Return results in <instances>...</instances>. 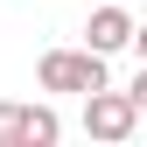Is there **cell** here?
<instances>
[{
    "label": "cell",
    "mask_w": 147,
    "mask_h": 147,
    "mask_svg": "<svg viewBox=\"0 0 147 147\" xmlns=\"http://www.w3.org/2000/svg\"><path fill=\"white\" fill-rule=\"evenodd\" d=\"M35 77H42V91H98L105 84V56L98 49H49Z\"/></svg>",
    "instance_id": "cell-1"
},
{
    "label": "cell",
    "mask_w": 147,
    "mask_h": 147,
    "mask_svg": "<svg viewBox=\"0 0 147 147\" xmlns=\"http://www.w3.org/2000/svg\"><path fill=\"white\" fill-rule=\"evenodd\" d=\"M140 126V105H133V91H84V133L91 140H126Z\"/></svg>",
    "instance_id": "cell-2"
},
{
    "label": "cell",
    "mask_w": 147,
    "mask_h": 147,
    "mask_svg": "<svg viewBox=\"0 0 147 147\" xmlns=\"http://www.w3.org/2000/svg\"><path fill=\"white\" fill-rule=\"evenodd\" d=\"M91 42L84 49H98V56H112V49H126V42H133V14H126V7H112V0H91Z\"/></svg>",
    "instance_id": "cell-3"
},
{
    "label": "cell",
    "mask_w": 147,
    "mask_h": 147,
    "mask_svg": "<svg viewBox=\"0 0 147 147\" xmlns=\"http://www.w3.org/2000/svg\"><path fill=\"white\" fill-rule=\"evenodd\" d=\"M56 133H63V119L49 105H21V147H49Z\"/></svg>",
    "instance_id": "cell-4"
},
{
    "label": "cell",
    "mask_w": 147,
    "mask_h": 147,
    "mask_svg": "<svg viewBox=\"0 0 147 147\" xmlns=\"http://www.w3.org/2000/svg\"><path fill=\"white\" fill-rule=\"evenodd\" d=\"M0 147H21V105L0 98Z\"/></svg>",
    "instance_id": "cell-5"
},
{
    "label": "cell",
    "mask_w": 147,
    "mask_h": 147,
    "mask_svg": "<svg viewBox=\"0 0 147 147\" xmlns=\"http://www.w3.org/2000/svg\"><path fill=\"white\" fill-rule=\"evenodd\" d=\"M133 105L147 112V63H140V77H133Z\"/></svg>",
    "instance_id": "cell-6"
},
{
    "label": "cell",
    "mask_w": 147,
    "mask_h": 147,
    "mask_svg": "<svg viewBox=\"0 0 147 147\" xmlns=\"http://www.w3.org/2000/svg\"><path fill=\"white\" fill-rule=\"evenodd\" d=\"M133 49H140V63H147V21H133Z\"/></svg>",
    "instance_id": "cell-7"
},
{
    "label": "cell",
    "mask_w": 147,
    "mask_h": 147,
    "mask_svg": "<svg viewBox=\"0 0 147 147\" xmlns=\"http://www.w3.org/2000/svg\"><path fill=\"white\" fill-rule=\"evenodd\" d=\"M84 7H91V0H84Z\"/></svg>",
    "instance_id": "cell-8"
}]
</instances>
